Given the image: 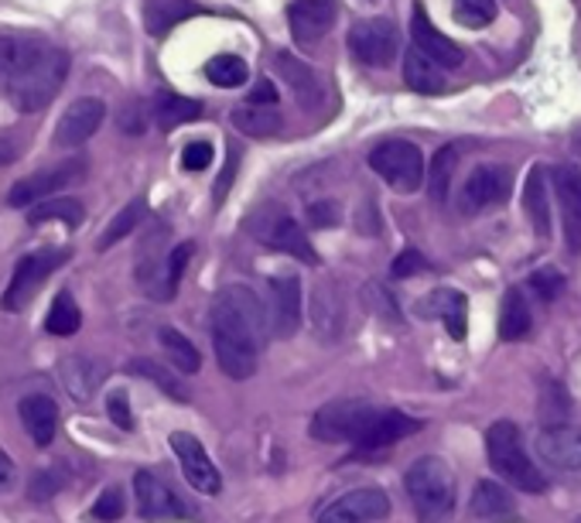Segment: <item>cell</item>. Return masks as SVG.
<instances>
[{"label":"cell","instance_id":"cell-45","mask_svg":"<svg viewBox=\"0 0 581 523\" xmlns=\"http://www.w3.org/2000/svg\"><path fill=\"white\" fill-rule=\"evenodd\" d=\"M62 483H66V476L59 469H45L32 479V486H27V497H32L35 503H48L55 492L62 489Z\"/></svg>","mask_w":581,"mask_h":523},{"label":"cell","instance_id":"cell-39","mask_svg":"<svg viewBox=\"0 0 581 523\" xmlns=\"http://www.w3.org/2000/svg\"><path fill=\"white\" fill-rule=\"evenodd\" d=\"M82 325V312L75 305V298L69 291H59L48 309V318H45V328L51 336H75Z\"/></svg>","mask_w":581,"mask_h":523},{"label":"cell","instance_id":"cell-42","mask_svg":"<svg viewBox=\"0 0 581 523\" xmlns=\"http://www.w3.org/2000/svg\"><path fill=\"white\" fill-rule=\"evenodd\" d=\"M206 79L212 86H223V90H236L246 82V62L240 55H216L206 66Z\"/></svg>","mask_w":581,"mask_h":523},{"label":"cell","instance_id":"cell-22","mask_svg":"<svg viewBox=\"0 0 581 523\" xmlns=\"http://www.w3.org/2000/svg\"><path fill=\"white\" fill-rule=\"evenodd\" d=\"M288 21H291V35L304 45V42H318L328 35V27L336 24V4L332 0H294L288 8Z\"/></svg>","mask_w":581,"mask_h":523},{"label":"cell","instance_id":"cell-35","mask_svg":"<svg viewBox=\"0 0 581 523\" xmlns=\"http://www.w3.org/2000/svg\"><path fill=\"white\" fill-rule=\"evenodd\" d=\"M233 124H236V130H243V133H251V137H274L281 127H284V120H281V114L278 109H267V106H236L233 109Z\"/></svg>","mask_w":581,"mask_h":523},{"label":"cell","instance_id":"cell-52","mask_svg":"<svg viewBox=\"0 0 581 523\" xmlns=\"http://www.w3.org/2000/svg\"><path fill=\"white\" fill-rule=\"evenodd\" d=\"M428 267V260L418 254V251H404L397 260H394V278H410V274H418V270H425Z\"/></svg>","mask_w":581,"mask_h":523},{"label":"cell","instance_id":"cell-9","mask_svg":"<svg viewBox=\"0 0 581 523\" xmlns=\"http://www.w3.org/2000/svg\"><path fill=\"white\" fill-rule=\"evenodd\" d=\"M376 418V407L370 400H332L312 418V434L318 442H356L363 428Z\"/></svg>","mask_w":581,"mask_h":523},{"label":"cell","instance_id":"cell-8","mask_svg":"<svg viewBox=\"0 0 581 523\" xmlns=\"http://www.w3.org/2000/svg\"><path fill=\"white\" fill-rule=\"evenodd\" d=\"M69 260V251H35V254H24L14 267V278L0 298V309L4 312H24L27 305L35 301V294L42 291L45 278L51 270H59Z\"/></svg>","mask_w":581,"mask_h":523},{"label":"cell","instance_id":"cell-36","mask_svg":"<svg viewBox=\"0 0 581 523\" xmlns=\"http://www.w3.org/2000/svg\"><path fill=\"white\" fill-rule=\"evenodd\" d=\"M523 199H527V216L541 236H547L550 230V206H547V172L544 168H531L527 175V188H523Z\"/></svg>","mask_w":581,"mask_h":523},{"label":"cell","instance_id":"cell-21","mask_svg":"<svg viewBox=\"0 0 581 523\" xmlns=\"http://www.w3.org/2000/svg\"><path fill=\"white\" fill-rule=\"evenodd\" d=\"M410 38H414V48H418L421 55H428L438 69H458L465 62L462 48L449 35H441L421 8L414 11V18H410Z\"/></svg>","mask_w":581,"mask_h":523},{"label":"cell","instance_id":"cell-44","mask_svg":"<svg viewBox=\"0 0 581 523\" xmlns=\"http://www.w3.org/2000/svg\"><path fill=\"white\" fill-rule=\"evenodd\" d=\"M531 288L537 291V298L555 301L565 291V278H561V270H555V267H541V270L531 274Z\"/></svg>","mask_w":581,"mask_h":523},{"label":"cell","instance_id":"cell-12","mask_svg":"<svg viewBox=\"0 0 581 523\" xmlns=\"http://www.w3.org/2000/svg\"><path fill=\"white\" fill-rule=\"evenodd\" d=\"M510 188H513L510 168H503V164H483V168H476L462 185V196H458L462 212L479 216L486 209H496L510 199Z\"/></svg>","mask_w":581,"mask_h":523},{"label":"cell","instance_id":"cell-20","mask_svg":"<svg viewBox=\"0 0 581 523\" xmlns=\"http://www.w3.org/2000/svg\"><path fill=\"white\" fill-rule=\"evenodd\" d=\"M421 428V421L407 418L404 410H376V418L363 428V434L356 438V455H370V452H383L391 449L400 438L414 434Z\"/></svg>","mask_w":581,"mask_h":523},{"label":"cell","instance_id":"cell-23","mask_svg":"<svg viewBox=\"0 0 581 523\" xmlns=\"http://www.w3.org/2000/svg\"><path fill=\"white\" fill-rule=\"evenodd\" d=\"M555 188L561 199V219H565V240L578 254L581 251V172L574 164L555 168Z\"/></svg>","mask_w":581,"mask_h":523},{"label":"cell","instance_id":"cell-32","mask_svg":"<svg viewBox=\"0 0 581 523\" xmlns=\"http://www.w3.org/2000/svg\"><path fill=\"white\" fill-rule=\"evenodd\" d=\"M278 69H281V75L288 79V86L298 93L301 106H315V103L322 100V82H318V75H315L309 66H301L294 55L281 51V55H278Z\"/></svg>","mask_w":581,"mask_h":523},{"label":"cell","instance_id":"cell-47","mask_svg":"<svg viewBox=\"0 0 581 523\" xmlns=\"http://www.w3.org/2000/svg\"><path fill=\"white\" fill-rule=\"evenodd\" d=\"M212 144L209 141H191V144H185V151H182V168L185 172H206L209 164H212Z\"/></svg>","mask_w":581,"mask_h":523},{"label":"cell","instance_id":"cell-4","mask_svg":"<svg viewBox=\"0 0 581 523\" xmlns=\"http://www.w3.org/2000/svg\"><path fill=\"white\" fill-rule=\"evenodd\" d=\"M66 75H69V51L51 45L35 66H27L21 75L8 82V96L14 100L21 114H35V109H45L55 100Z\"/></svg>","mask_w":581,"mask_h":523},{"label":"cell","instance_id":"cell-24","mask_svg":"<svg viewBox=\"0 0 581 523\" xmlns=\"http://www.w3.org/2000/svg\"><path fill=\"white\" fill-rule=\"evenodd\" d=\"M418 312L421 318H441L449 325L452 339H465V325H468V301L462 291H452V288H438L431 291L428 298L418 301Z\"/></svg>","mask_w":581,"mask_h":523},{"label":"cell","instance_id":"cell-37","mask_svg":"<svg viewBox=\"0 0 581 523\" xmlns=\"http://www.w3.org/2000/svg\"><path fill=\"white\" fill-rule=\"evenodd\" d=\"M161 346H164V352H169V363H172V370L175 373H199V367H202V356H199V349L191 346L178 328H161Z\"/></svg>","mask_w":581,"mask_h":523},{"label":"cell","instance_id":"cell-13","mask_svg":"<svg viewBox=\"0 0 581 523\" xmlns=\"http://www.w3.org/2000/svg\"><path fill=\"white\" fill-rule=\"evenodd\" d=\"M391 516V497L383 489H352L318 513V523H376Z\"/></svg>","mask_w":581,"mask_h":523},{"label":"cell","instance_id":"cell-54","mask_svg":"<svg viewBox=\"0 0 581 523\" xmlns=\"http://www.w3.org/2000/svg\"><path fill=\"white\" fill-rule=\"evenodd\" d=\"M14 476H18V469H14L11 455L0 449V489H11V486H14Z\"/></svg>","mask_w":581,"mask_h":523},{"label":"cell","instance_id":"cell-29","mask_svg":"<svg viewBox=\"0 0 581 523\" xmlns=\"http://www.w3.org/2000/svg\"><path fill=\"white\" fill-rule=\"evenodd\" d=\"M151 114L158 120L161 130H178L191 120L202 117V103L199 100H188V96H178V93H161L154 103H151Z\"/></svg>","mask_w":581,"mask_h":523},{"label":"cell","instance_id":"cell-5","mask_svg":"<svg viewBox=\"0 0 581 523\" xmlns=\"http://www.w3.org/2000/svg\"><path fill=\"white\" fill-rule=\"evenodd\" d=\"M246 226H251V233L270 246V251H278V254H288L301 264H318V254H315V246L312 240L304 236V230L298 226V219H291L288 209H281L278 202H267L260 206L251 219H246Z\"/></svg>","mask_w":581,"mask_h":523},{"label":"cell","instance_id":"cell-15","mask_svg":"<svg viewBox=\"0 0 581 523\" xmlns=\"http://www.w3.org/2000/svg\"><path fill=\"white\" fill-rule=\"evenodd\" d=\"M270 333L291 339L301 328V281L294 274H274L270 278Z\"/></svg>","mask_w":581,"mask_h":523},{"label":"cell","instance_id":"cell-53","mask_svg":"<svg viewBox=\"0 0 581 523\" xmlns=\"http://www.w3.org/2000/svg\"><path fill=\"white\" fill-rule=\"evenodd\" d=\"M251 103H254V106H270V103H278V90H274V82L260 79L257 86H254V93H251Z\"/></svg>","mask_w":581,"mask_h":523},{"label":"cell","instance_id":"cell-27","mask_svg":"<svg viewBox=\"0 0 581 523\" xmlns=\"http://www.w3.org/2000/svg\"><path fill=\"white\" fill-rule=\"evenodd\" d=\"M106 367L93 356H66L62 360V383L75 400H93V394L103 387Z\"/></svg>","mask_w":581,"mask_h":523},{"label":"cell","instance_id":"cell-11","mask_svg":"<svg viewBox=\"0 0 581 523\" xmlns=\"http://www.w3.org/2000/svg\"><path fill=\"white\" fill-rule=\"evenodd\" d=\"M82 175H86V161H82V158H69V161H62V164H51V168H42L38 175L18 182V185L8 191V206H11V209L35 206V202L55 196L59 188L79 182Z\"/></svg>","mask_w":581,"mask_h":523},{"label":"cell","instance_id":"cell-48","mask_svg":"<svg viewBox=\"0 0 581 523\" xmlns=\"http://www.w3.org/2000/svg\"><path fill=\"white\" fill-rule=\"evenodd\" d=\"M339 219H342V209H339V202H336V199H318V202H312V206H309V223H312L315 230L336 226Z\"/></svg>","mask_w":581,"mask_h":523},{"label":"cell","instance_id":"cell-14","mask_svg":"<svg viewBox=\"0 0 581 523\" xmlns=\"http://www.w3.org/2000/svg\"><path fill=\"white\" fill-rule=\"evenodd\" d=\"M172 449H175V455L182 462V473H185L188 486H196L199 492H206V497H216L219 486H223V476H219L212 458L206 455L199 438L188 434V431H175L172 434Z\"/></svg>","mask_w":581,"mask_h":523},{"label":"cell","instance_id":"cell-34","mask_svg":"<svg viewBox=\"0 0 581 523\" xmlns=\"http://www.w3.org/2000/svg\"><path fill=\"white\" fill-rule=\"evenodd\" d=\"M144 212H148V202H144V199H130V202H127V206L106 223L103 236L96 240V251H109V246H114V243H120L124 236H130L137 226H141Z\"/></svg>","mask_w":581,"mask_h":523},{"label":"cell","instance_id":"cell-25","mask_svg":"<svg viewBox=\"0 0 581 523\" xmlns=\"http://www.w3.org/2000/svg\"><path fill=\"white\" fill-rule=\"evenodd\" d=\"M51 45L38 35H0V79L11 82L27 66H35Z\"/></svg>","mask_w":581,"mask_h":523},{"label":"cell","instance_id":"cell-16","mask_svg":"<svg viewBox=\"0 0 581 523\" xmlns=\"http://www.w3.org/2000/svg\"><path fill=\"white\" fill-rule=\"evenodd\" d=\"M106 120V106H103V100H96V96H82V100H75L66 114H62V120H59V127H55V148H79V144H86L90 137L100 130V124Z\"/></svg>","mask_w":581,"mask_h":523},{"label":"cell","instance_id":"cell-40","mask_svg":"<svg viewBox=\"0 0 581 523\" xmlns=\"http://www.w3.org/2000/svg\"><path fill=\"white\" fill-rule=\"evenodd\" d=\"M455 164H458V148H455V144L441 148V151L434 154L431 172H428V191H431V199H434V202H445V199H449Z\"/></svg>","mask_w":581,"mask_h":523},{"label":"cell","instance_id":"cell-26","mask_svg":"<svg viewBox=\"0 0 581 523\" xmlns=\"http://www.w3.org/2000/svg\"><path fill=\"white\" fill-rule=\"evenodd\" d=\"M18 410H21L24 431L32 434V442L38 449H48L55 442V431H59V407H55V400L45 394H32L21 400Z\"/></svg>","mask_w":581,"mask_h":523},{"label":"cell","instance_id":"cell-19","mask_svg":"<svg viewBox=\"0 0 581 523\" xmlns=\"http://www.w3.org/2000/svg\"><path fill=\"white\" fill-rule=\"evenodd\" d=\"M133 492H137V513L144 520H175L185 513V503L178 500V492L161 483L154 473H133Z\"/></svg>","mask_w":581,"mask_h":523},{"label":"cell","instance_id":"cell-28","mask_svg":"<svg viewBox=\"0 0 581 523\" xmlns=\"http://www.w3.org/2000/svg\"><path fill=\"white\" fill-rule=\"evenodd\" d=\"M202 8L196 4V0H144V27L161 38L175 32V27L188 18H199Z\"/></svg>","mask_w":581,"mask_h":523},{"label":"cell","instance_id":"cell-51","mask_svg":"<svg viewBox=\"0 0 581 523\" xmlns=\"http://www.w3.org/2000/svg\"><path fill=\"white\" fill-rule=\"evenodd\" d=\"M236 164H240V151L233 148V151H230V164H226V172L219 175V182H216V188H212V199H216V206H223V199L230 196V185H233V175H236Z\"/></svg>","mask_w":581,"mask_h":523},{"label":"cell","instance_id":"cell-10","mask_svg":"<svg viewBox=\"0 0 581 523\" xmlns=\"http://www.w3.org/2000/svg\"><path fill=\"white\" fill-rule=\"evenodd\" d=\"M400 48L397 38V24L386 21V18H370V21H359L352 24L349 32V51L356 55L363 66H391L394 55Z\"/></svg>","mask_w":581,"mask_h":523},{"label":"cell","instance_id":"cell-18","mask_svg":"<svg viewBox=\"0 0 581 523\" xmlns=\"http://www.w3.org/2000/svg\"><path fill=\"white\" fill-rule=\"evenodd\" d=\"M312 328L322 342H336L346 328V301L336 281H318L312 291V309H309Z\"/></svg>","mask_w":581,"mask_h":523},{"label":"cell","instance_id":"cell-31","mask_svg":"<svg viewBox=\"0 0 581 523\" xmlns=\"http://www.w3.org/2000/svg\"><path fill=\"white\" fill-rule=\"evenodd\" d=\"M531 328H534V315H531L527 298H523L516 288L507 291L503 309H500V339H507V342H520V339H527V336H531Z\"/></svg>","mask_w":581,"mask_h":523},{"label":"cell","instance_id":"cell-1","mask_svg":"<svg viewBox=\"0 0 581 523\" xmlns=\"http://www.w3.org/2000/svg\"><path fill=\"white\" fill-rule=\"evenodd\" d=\"M270 318L264 301L246 288L230 284L212 309V349L216 363L230 380H251L257 373V352L267 346Z\"/></svg>","mask_w":581,"mask_h":523},{"label":"cell","instance_id":"cell-17","mask_svg":"<svg viewBox=\"0 0 581 523\" xmlns=\"http://www.w3.org/2000/svg\"><path fill=\"white\" fill-rule=\"evenodd\" d=\"M537 455L565 473L581 469V425H547L537 431Z\"/></svg>","mask_w":581,"mask_h":523},{"label":"cell","instance_id":"cell-55","mask_svg":"<svg viewBox=\"0 0 581 523\" xmlns=\"http://www.w3.org/2000/svg\"><path fill=\"white\" fill-rule=\"evenodd\" d=\"M18 158V137H0V168Z\"/></svg>","mask_w":581,"mask_h":523},{"label":"cell","instance_id":"cell-49","mask_svg":"<svg viewBox=\"0 0 581 523\" xmlns=\"http://www.w3.org/2000/svg\"><path fill=\"white\" fill-rule=\"evenodd\" d=\"M93 513L100 516V520H120L124 513H127V500H124V492L114 486V489H106L103 497L96 500V507H93Z\"/></svg>","mask_w":581,"mask_h":523},{"label":"cell","instance_id":"cell-33","mask_svg":"<svg viewBox=\"0 0 581 523\" xmlns=\"http://www.w3.org/2000/svg\"><path fill=\"white\" fill-rule=\"evenodd\" d=\"M127 373L148 376L151 383H158V387L169 394L172 400H178V404H188V400H191V394H188L185 383L178 380V373L169 370V367H161V363H154V360H130V363H127Z\"/></svg>","mask_w":581,"mask_h":523},{"label":"cell","instance_id":"cell-46","mask_svg":"<svg viewBox=\"0 0 581 523\" xmlns=\"http://www.w3.org/2000/svg\"><path fill=\"white\" fill-rule=\"evenodd\" d=\"M106 415H109V421H114L120 431H133V415H130L127 391H109V397H106Z\"/></svg>","mask_w":581,"mask_h":523},{"label":"cell","instance_id":"cell-30","mask_svg":"<svg viewBox=\"0 0 581 523\" xmlns=\"http://www.w3.org/2000/svg\"><path fill=\"white\" fill-rule=\"evenodd\" d=\"M404 79H407V86L414 93H421V96L445 93V75H441V69L428 59V55H421L418 48H410L404 55Z\"/></svg>","mask_w":581,"mask_h":523},{"label":"cell","instance_id":"cell-6","mask_svg":"<svg viewBox=\"0 0 581 523\" xmlns=\"http://www.w3.org/2000/svg\"><path fill=\"white\" fill-rule=\"evenodd\" d=\"M191 254H196L191 243H178L175 251H158L151 240L141 251V260H137V288L154 301H172Z\"/></svg>","mask_w":581,"mask_h":523},{"label":"cell","instance_id":"cell-38","mask_svg":"<svg viewBox=\"0 0 581 523\" xmlns=\"http://www.w3.org/2000/svg\"><path fill=\"white\" fill-rule=\"evenodd\" d=\"M473 513L479 520H507V516H513V500L507 497L503 486H496V483L486 479L473 492Z\"/></svg>","mask_w":581,"mask_h":523},{"label":"cell","instance_id":"cell-3","mask_svg":"<svg viewBox=\"0 0 581 523\" xmlns=\"http://www.w3.org/2000/svg\"><path fill=\"white\" fill-rule=\"evenodd\" d=\"M486 455L496 476H503L510 486L523 492H544V476L537 473V465L531 462L527 449H523V434L513 421H496L486 431Z\"/></svg>","mask_w":581,"mask_h":523},{"label":"cell","instance_id":"cell-50","mask_svg":"<svg viewBox=\"0 0 581 523\" xmlns=\"http://www.w3.org/2000/svg\"><path fill=\"white\" fill-rule=\"evenodd\" d=\"M148 103L144 100H133L124 106V114H120V130L124 133H144L148 130Z\"/></svg>","mask_w":581,"mask_h":523},{"label":"cell","instance_id":"cell-41","mask_svg":"<svg viewBox=\"0 0 581 523\" xmlns=\"http://www.w3.org/2000/svg\"><path fill=\"white\" fill-rule=\"evenodd\" d=\"M27 219H32L35 226L51 223V219H59V223H69V226H79L82 223V202L79 199H55V196H48V199L35 202V209L27 212Z\"/></svg>","mask_w":581,"mask_h":523},{"label":"cell","instance_id":"cell-7","mask_svg":"<svg viewBox=\"0 0 581 523\" xmlns=\"http://www.w3.org/2000/svg\"><path fill=\"white\" fill-rule=\"evenodd\" d=\"M370 168L394 191H418L425 185V158L410 141H383L370 151Z\"/></svg>","mask_w":581,"mask_h":523},{"label":"cell","instance_id":"cell-43","mask_svg":"<svg viewBox=\"0 0 581 523\" xmlns=\"http://www.w3.org/2000/svg\"><path fill=\"white\" fill-rule=\"evenodd\" d=\"M452 11H455V21L465 27H486L500 14L496 11V0H455Z\"/></svg>","mask_w":581,"mask_h":523},{"label":"cell","instance_id":"cell-2","mask_svg":"<svg viewBox=\"0 0 581 523\" xmlns=\"http://www.w3.org/2000/svg\"><path fill=\"white\" fill-rule=\"evenodd\" d=\"M404 489L421 523H441L455 507V476L445 458L421 455L404 473Z\"/></svg>","mask_w":581,"mask_h":523}]
</instances>
